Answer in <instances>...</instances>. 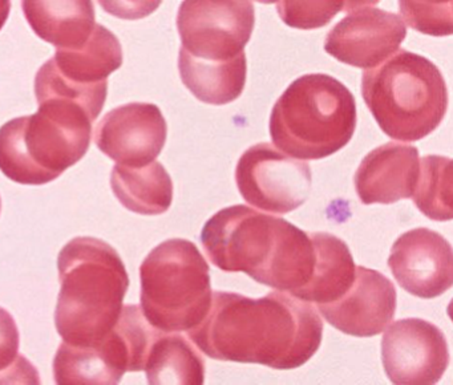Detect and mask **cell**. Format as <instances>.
Wrapping results in <instances>:
<instances>
[{
	"mask_svg": "<svg viewBox=\"0 0 453 385\" xmlns=\"http://www.w3.org/2000/svg\"><path fill=\"white\" fill-rule=\"evenodd\" d=\"M100 7L123 20H139L147 18L160 7L163 0H97Z\"/></svg>",
	"mask_w": 453,
	"mask_h": 385,
	"instance_id": "cell-27",
	"label": "cell"
},
{
	"mask_svg": "<svg viewBox=\"0 0 453 385\" xmlns=\"http://www.w3.org/2000/svg\"><path fill=\"white\" fill-rule=\"evenodd\" d=\"M412 198L418 209L429 219H452V161L450 158L434 154L420 159L418 182H416Z\"/></svg>",
	"mask_w": 453,
	"mask_h": 385,
	"instance_id": "cell-23",
	"label": "cell"
},
{
	"mask_svg": "<svg viewBox=\"0 0 453 385\" xmlns=\"http://www.w3.org/2000/svg\"><path fill=\"white\" fill-rule=\"evenodd\" d=\"M311 180L307 162L290 158L269 142L250 146L235 167L243 199L272 214H288L302 206L309 199Z\"/></svg>",
	"mask_w": 453,
	"mask_h": 385,
	"instance_id": "cell-9",
	"label": "cell"
},
{
	"mask_svg": "<svg viewBox=\"0 0 453 385\" xmlns=\"http://www.w3.org/2000/svg\"><path fill=\"white\" fill-rule=\"evenodd\" d=\"M381 361L389 381L397 385H434L449 366L441 329L424 319L408 318L387 327Z\"/></svg>",
	"mask_w": 453,
	"mask_h": 385,
	"instance_id": "cell-10",
	"label": "cell"
},
{
	"mask_svg": "<svg viewBox=\"0 0 453 385\" xmlns=\"http://www.w3.org/2000/svg\"><path fill=\"white\" fill-rule=\"evenodd\" d=\"M111 188L119 202L136 214H164L173 201L171 175L157 161L139 167L116 164L111 174Z\"/></svg>",
	"mask_w": 453,
	"mask_h": 385,
	"instance_id": "cell-20",
	"label": "cell"
},
{
	"mask_svg": "<svg viewBox=\"0 0 453 385\" xmlns=\"http://www.w3.org/2000/svg\"><path fill=\"white\" fill-rule=\"evenodd\" d=\"M57 384H119L123 374L111 363L102 345L81 347L63 342L54 358Z\"/></svg>",
	"mask_w": 453,
	"mask_h": 385,
	"instance_id": "cell-22",
	"label": "cell"
},
{
	"mask_svg": "<svg viewBox=\"0 0 453 385\" xmlns=\"http://www.w3.org/2000/svg\"><path fill=\"white\" fill-rule=\"evenodd\" d=\"M38 112L0 127V170L22 185H44L78 164L91 145L96 117L78 101L36 98Z\"/></svg>",
	"mask_w": 453,
	"mask_h": 385,
	"instance_id": "cell-4",
	"label": "cell"
},
{
	"mask_svg": "<svg viewBox=\"0 0 453 385\" xmlns=\"http://www.w3.org/2000/svg\"><path fill=\"white\" fill-rule=\"evenodd\" d=\"M22 8L34 32L58 50L84 47L96 28L92 0H22Z\"/></svg>",
	"mask_w": 453,
	"mask_h": 385,
	"instance_id": "cell-16",
	"label": "cell"
},
{
	"mask_svg": "<svg viewBox=\"0 0 453 385\" xmlns=\"http://www.w3.org/2000/svg\"><path fill=\"white\" fill-rule=\"evenodd\" d=\"M12 11V0H0V29L4 28Z\"/></svg>",
	"mask_w": 453,
	"mask_h": 385,
	"instance_id": "cell-29",
	"label": "cell"
},
{
	"mask_svg": "<svg viewBox=\"0 0 453 385\" xmlns=\"http://www.w3.org/2000/svg\"><path fill=\"white\" fill-rule=\"evenodd\" d=\"M201 243L219 270L248 273L290 295L309 283L317 259L310 233L245 204L216 212L203 226Z\"/></svg>",
	"mask_w": 453,
	"mask_h": 385,
	"instance_id": "cell-2",
	"label": "cell"
},
{
	"mask_svg": "<svg viewBox=\"0 0 453 385\" xmlns=\"http://www.w3.org/2000/svg\"><path fill=\"white\" fill-rule=\"evenodd\" d=\"M256 2L264 3V4H273V3H277L278 0H256Z\"/></svg>",
	"mask_w": 453,
	"mask_h": 385,
	"instance_id": "cell-30",
	"label": "cell"
},
{
	"mask_svg": "<svg viewBox=\"0 0 453 385\" xmlns=\"http://www.w3.org/2000/svg\"><path fill=\"white\" fill-rule=\"evenodd\" d=\"M58 270V334L67 344H99L118 323L128 291L129 276L120 255L102 239L79 236L59 252Z\"/></svg>",
	"mask_w": 453,
	"mask_h": 385,
	"instance_id": "cell-3",
	"label": "cell"
},
{
	"mask_svg": "<svg viewBox=\"0 0 453 385\" xmlns=\"http://www.w3.org/2000/svg\"><path fill=\"white\" fill-rule=\"evenodd\" d=\"M317 259L309 283L293 296L326 304L346 294L355 278L354 258L346 242L328 233H310Z\"/></svg>",
	"mask_w": 453,
	"mask_h": 385,
	"instance_id": "cell-19",
	"label": "cell"
},
{
	"mask_svg": "<svg viewBox=\"0 0 453 385\" xmlns=\"http://www.w3.org/2000/svg\"><path fill=\"white\" fill-rule=\"evenodd\" d=\"M405 36L407 27L396 13L357 8L328 32L325 50L347 65L370 69L399 50Z\"/></svg>",
	"mask_w": 453,
	"mask_h": 385,
	"instance_id": "cell-11",
	"label": "cell"
},
{
	"mask_svg": "<svg viewBox=\"0 0 453 385\" xmlns=\"http://www.w3.org/2000/svg\"><path fill=\"white\" fill-rule=\"evenodd\" d=\"M189 337L209 358L288 371L319 350L323 321L309 302L282 291L264 297L216 291Z\"/></svg>",
	"mask_w": 453,
	"mask_h": 385,
	"instance_id": "cell-1",
	"label": "cell"
},
{
	"mask_svg": "<svg viewBox=\"0 0 453 385\" xmlns=\"http://www.w3.org/2000/svg\"><path fill=\"white\" fill-rule=\"evenodd\" d=\"M49 65L55 73L79 87L105 84L108 76L123 64V50L118 37L96 24L88 42L79 50H58Z\"/></svg>",
	"mask_w": 453,
	"mask_h": 385,
	"instance_id": "cell-17",
	"label": "cell"
},
{
	"mask_svg": "<svg viewBox=\"0 0 453 385\" xmlns=\"http://www.w3.org/2000/svg\"><path fill=\"white\" fill-rule=\"evenodd\" d=\"M362 95L379 127L403 142L431 135L448 109L447 84L440 69L405 50L363 72Z\"/></svg>",
	"mask_w": 453,
	"mask_h": 385,
	"instance_id": "cell-5",
	"label": "cell"
},
{
	"mask_svg": "<svg viewBox=\"0 0 453 385\" xmlns=\"http://www.w3.org/2000/svg\"><path fill=\"white\" fill-rule=\"evenodd\" d=\"M418 167V148L404 143H384L360 162L354 177L357 194L365 204H389L412 198Z\"/></svg>",
	"mask_w": 453,
	"mask_h": 385,
	"instance_id": "cell-15",
	"label": "cell"
},
{
	"mask_svg": "<svg viewBox=\"0 0 453 385\" xmlns=\"http://www.w3.org/2000/svg\"><path fill=\"white\" fill-rule=\"evenodd\" d=\"M357 117L354 96L343 82L330 74H304L275 103L270 135L288 156L322 159L349 142Z\"/></svg>",
	"mask_w": 453,
	"mask_h": 385,
	"instance_id": "cell-6",
	"label": "cell"
},
{
	"mask_svg": "<svg viewBox=\"0 0 453 385\" xmlns=\"http://www.w3.org/2000/svg\"><path fill=\"white\" fill-rule=\"evenodd\" d=\"M344 4L346 0H278L277 11L286 26L317 29L330 23Z\"/></svg>",
	"mask_w": 453,
	"mask_h": 385,
	"instance_id": "cell-26",
	"label": "cell"
},
{
	"mask_svg": "<svg viewBox=\"0 0 453 385\" xmlns=\"http://www.w3.org/2000/svg\"><path fill=\"white\" fill-rule=\"evenodd\" d=\"M179 71L185 87L205 104L226 105L242 95L248 76L245 52L226 61L203 60L180 50Z\"/></svg>",
	"mask_w": 453,
	"mask_h": 385,
	"instance_id": "cell-18",
	"label": "cell"
},
{
	"mask_svg": "<svg viewBox=\"0 0 453 385\" xmlns=\"http://www.w3.org/2000/svg\"><path fill=\"white\" fill-rule=\"evenodd\" d=\"M254 24L251 0H184L177 15L182 50L203 60L226 61L245 52Z\"/></svg>",
	"mask_w": 453,
	"mask_h": 385,
	"instance_id": "cell-8",
	"label": "cell"
},
{
	"mask_svg": "<svg viewBox=\"0 0 453 385\" xmlns=\"http://www.w3.org/2000/svg\"><path fill=\"white\" fill-rule=\"evenodd\" d=\"M379 2L380 0H346L343 11L344 12H347V11L349 12V11L357 10V8L371 7V5H375Z\"/></svg>",
	"mask_w": 453,
	"mask_h": 385,
	"instance_id": "cell-28",
	"label": "cell"
},
{
	"mask_svg": "<svg viewBox=\"0 0 453 385\" xmlns=\"http://www.w3.org/2000/svg\"><path fill=\"white\" fill-rule=\"evenodd\" d=\"M0 210H2V199H0Z\"/></svg>",
	"mask_w": 453,
	"mask_h": 385,
	"instance_id": "cell-31",
	"label": "cell"
},
{
	"mask_svg": "<svg viewBox=\"0 0 453 385\" xmlns=\"http://www.w3.org/2000/svg\"><path fill=\"white\" fill-rule=\"evenodd\" d=\"M400 12L411 28L431 36L453 31V0H399Z\"/></svg>",
	"mask_w": 453,
	"mask_h": 385,
	"instance_id": "cell-25",
	"label": "cell"
},
{
	"mask_svg": "<svg viewBox=\"0 0 453 385\" xmlns=\"http://www.w3.org/2000/svg\"><path fill=\"white\" fill-rule=\"evenodd\" d=\"M168 125L155 104L131 103L108 112L95 129L97 148L124 166L155 161L166 142Z\"/></svg>",
	"mask_w": 453,
	"mask_h": 385,
	"instance_id": "cell-12",
	"label": "cell"
},
{
	"mask_svg": "<svg viewBox=\"0 0 453 385\" xmlns=\"http://www.w3.org/2000/svg\"><path fill=\"white\" fill-rule=\"evenodd\" d=\"M150 385H203L205 363L200 353L180 332H160L150 345L145 361Z\"/></svg>",
	"mask_w": 453,
	"mask_h": 385,
	"instance_id": "cell-21",
	"label": "cell"
},
{
	"mask_svg": "<svg viewBox=\"0 0 453 385\" xmlns=\"http://www.w3.org/2000/svg\"><path fill=\"white\" fill-rule=\"evenodd\" d=\"M388 266L400 287L413 296L434 299L452 287V247L431 228H413L400 235L392 244Z\"/></svg>",
	"mask_w": 453,
	"mask_h": 385,
	"instance_id": "cell-13",
	"label": "cell"
},
{
	"mask_svg": "<svg viewBox=\"0 0 453 385\" xmlns=\"http://www.w3.org/2000/svg\"><path fill=\"white\" fill-rule=\"evenodd\" d=\"M397 294L388 278L357 266L351 287L343 296L318 304L326 321L343 334L357 337L381 334L396 312Z\"/></svg>",
	"mask_w": 453,
	"mask_h": 385,
	"instance_id": "cell-14",
	"label": "cell"
},
{
	"mask_svg": "<svg viewBox=\"0 0 453 385\" xmlns=\"http://www.w3.org/2000/svg\"><path fill=\"white\" fill-rule=\"evenodd\" d=\"M20 336L12 313L0 307V384H39L36 369L19 355Z\"/></svg>",
	"mask_w": 453,
	"mask_h": 385,
	"instance_id": "cell-24",
	"label": "cell"
},
{
	"mask_svg": "<svg viewBox=\"0 0 453 385\" xmlns=\"http://www.w3.org/2000/svg\"><path fill=\"white\" fill-rule=\"evenodd\" d=\"M140 308L158 331H190L211 308L209 265L188 239H168L155 247L140 266Z\"/></svg>",
	"mask_w": 453,
	"mask_h": 385,
	"instance_id": "cell-7",
	"label": "cell"
}]
</instances>
